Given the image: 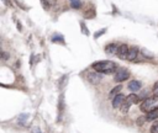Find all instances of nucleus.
I'll return each mask as SVG.
<instances>
[{"mask_svg":"<svg viewBox=\"0 0 158 133\" xmlns=\"http://www.w3.org/2000/svg\"><path fill=\"white\" fill-rule=\"evenodd\" d=\"M93 69H95L98 73H102V74H112L116 71L117 65L116 63H114L112 60H100V62H95L93 65Z\"/></svg>","mask_w":158,"mask_h":133,"instance_id":"nucleus-1","label":"nucleus"},{"mask_svg":"<svg viewBox=\"0 0 158 133\" xmlns=\"http://www.w3.org/2000/svg\"><path fill=\"white\" fill-rule=\"evenodd\" d=\"M139 108H141L142 112H146V113L152 112L154 110H158V97L154 96V97H147V99H144L142 101Z\"/></svg>","mask_w":158,"mask_h":133,"instance_id":"nucleus-2","label":"nucleus"},{"mask_svg":"<svg viewBox=\"0 0 158 133\" xmlns=\"http://www.w3.org/2000/svg\"><path fill=\"white\" fill-rule=\"evenodd\" d=\"M128 76H130V71H128L127 69H125V68H120V69L115 73L114 79H115V81L121 83V81L127 80V79H128Z\"/></svg>","mask_w":158,"mask_h":133,"instance_id":"nucleus-3","label":"nucleus"},{"mask_svg":"<svg viewBox=\"0 0 158 133\" xmlns=\"http://www.w3.org/2000/svg\"><path fill=\"white\" fill-rule=\"evenodd\" d=\"M128 49H130V47H128V46H126V44H120V47H118V50H117V54H116V55H117L120 59H126V60H127Z\"/></svg>","mask_w":158,"mask_h":133,"instance_id":"nucleus-4","label":"nucleus"},{"mask_svg":"<svg viewBox=\"0 0 158 133\" xmlns=\"http://www.w3.org/2000/svg\"><path fill=\"white\" fill-rule=\"evenodd\" d=\"M118 47H120L118 43H111V44L106 46L105 52H106V54H109V55H116V54H117V50H118Z\"/></svg>","mask_w":158,"mask_h":133,"instance_id":"nucleus-5","label":"nucleus"},{"mask_svg":"<svg viewBox=\"0 0 158 133\" xmlns=\"http://www.w3.org/2000/svg\"><path fill=\"white\" fill-rule=\"evenodd\" d=\"M125 100H126V97H125L122 94H118V95L115 96L114 100H112V107H114V108H118V107H121L122 103L125 102Z\"/></svg>","mask_w":158,"mask_h":133,"instance_id":"nucleus-6","label":"nucleus"},{"mask_svg":"<svg viewBox=\"0 0 158 133\" xmlns=\"http://www.w3.org/2000/svg\"><path fill=\"white\" fill-rule=\"evenodd\" d=\"M88 80H89V83L96 85L101 81V75L99 73H89L88 74Z\"/></svg>","mask_w":158,"mask_h":133,"instance_id":"nucleus-7","label":"nucleus"},{"mask_svg":"<svg viewBox=\"0 0 158 133\" xmlns=\"http://www.w3.org/2000/svg\"><path fill=\"white\" fill-rule=\"evenodd\" d=\"M137 55H138V48L137 47H130L128 54H127V60L133 62V60H136Z\"/></svg>","mask_w":158,"mask_h":133,"instance_id":"nucleus-8","label":"nucleus"},{"mask_svg":"<svg viewBox=\"0 0 158 133\" xmlns=\"http://www.w3.org/2000/svg\"><path fill=\"white\" fill-rule=\"evenodd\" d=\"M141 81H138V80H132V81H130L128 83V89L131 90V91H133V92H136V91H138L139 89H141Z\"/></svg>","mask_w":158,"mask_h":133,"instance_id":"nucleus-9","label":"nucleus"},{"mask_svg":"<svg viewBox=\"0 0 158 133\" xmlns=\"http://www.w3.org/2000/svg\"><path fill=\"white\" fill-rule=\"evenodd\" d=\"M126 100L131 103V105H135V103H138L139 101H141V99H139V96H137L136 94H130L127 97H126Z\"/></svg>","mask_w":158,"mask_h":133,"instance_id":"nucleus-10","label":"nucleus"},{"mask_svg":"<svg viewBox=\"0 0 158 133\" xmlns=\"http://www.w3.org/2000/svg\"><path fill=\"white\" fill-rule=\"evenodd\" d=\"M146 117H147V121H148V119H151V121L157 119V118H158V110H154V111H152V112H148V113L146 115Z\"/></svg>","mask_w":158,"mask_h":133,"instance_id":"nucleus-11","label":"nucleus"},{"mask_svg":"<svg viewBox=\"0 0 158 133\" xmlns=\"http://www.w3.org/2000/svg\"><path fill=\"white\" fill-rule=\"evenodd\" d=\"M130 107H131V103H130L127 100H125V102L122 103V106L120 107V110H121V112H122V113H127V112H128V110H130Z\"/></svg>","mask_w":158,"mask_h":133,"instance_id":"nucleus-12","label":"nucleus"},{"mask_svg":"<svg viewBox=\"0 0 158 133\" xmlns=\"http://www.w3.org/2000/svg\"><path fill=\"white\" fill-rule=\"evenodd\" d=\"M120 91H121V85H117V86H115V87L111 90V92H110V96H117Z\"/></svg>","mask_w":158,"mask_h":133,"instance_id":"nucleus-13","label":"nucleus"},{"mask_svg":"<svg viewBox=\"0 0 158 133\" xmlns=\"http://www.w3.org/2000/svg\"><path fill=\"white\" fill-rule=\"evenodd\" d=\"M69 1H70L72 7H74V9H78V7H80V6H81L80 0H69Z\"/></svg>","mask_w":158,"mask_h":133,"instance_id":"nucleus-14","label":"nucleus"},{"mask_svg":"<svg viewBox=\"0 0 158 133\" xmlns=\"http://www.w3.org/2000/svg\"><path fill=\"white\" fill-rule=\"evenodd\" d=\"M151 133H158V121L153 122V124L151 126V129H149Z\"/></svg>","mask_w":158,"mask_h":133,"instance_id":"nucleus-15","label":"nucleus"},{"mask_svg":"<svg viewBox=\"0 0 158 133\" xmlns=\"http://www.w3.org/2000/svg\"><path fill=\"white\" fill-rule=\"evenodd\" d=\"M67 80H68V76H67V75H63L62 79L59 80V87H63V86L65 85V81H67Z\"/></svg>","mask_w":158,"mask_h":133,"instance_id":"nucleus-16","label":"nucleus"},{"mask_svg":"<svg viewBox=\"0 0 158 133\" xmlns=\"http://www.w3.org/2000/svg\"><path fill=\"white\" fill-rule=\"evenodd\" d=\"M144 121H147V117H146V116L139 117V118L137 119V122H136V123H137V126H142V124L144 123Z\"/></svg>","mask_w":158,"mask_h":133,"instance_id":"nucleus-17","label":"nucleus"},{"mask_svg":"<svg viewBox=\"0 0 158 133\" xmlns=\"http://www.w3.org/2000/svg\"><path fill=\"white\" fill-rule=\"evenodd\" d=\"M153 94H154V96H157L158 97V81L154 84V86H153Z\"/></svg>","mask_w":158,"mask_h":133,"instance_id":"nucleus-18","label":"nucleus"},{"mask_svg":"<svg viewBox=\"0 0 158 133\" xmlns=\"http://www.w3.org/2000/svg\"><path fill=\"white\" fill-rule=\"evenodd\" d=\"M31 132H32V133H42V132H41V129H40L38 127H32Z\"/></svg>","mask_w":158,"mask_h":133,"instance_id":"nucleus-19","label":"nucleus"},{"mask_svg":"<svg viewBox=\"0 0 158 133\" xmlns=\"http://www.w3.org/2000/svg\"><path fill=\"white\" fill-rule=\"evenodd\" d=\"M142 52H143V54H144L146 57H148V58H153V55H152V54H149V52H147L146 49H142Z\"/></svg>","mask_w":158,"mask_h":133,"instance_id":"nucleus-20","label":"nucleus"},{"mask_svg":"<svg viewBox=\"0 0 158 133\" xmlns=\"http://www.w3.org/2000/svg\"><path fill=\"white\" fill-rule=\"evenodd\" d=\"M41 2L43 4V6H44V9H48V2H47V0H41Z\"/></svg>","mask_w":158,"mask_h":133,"instance_id":"nucleus-21","label":"nucleus"},{"mask_svg":"<svg viewBox=\"0 0 158 133\" xmlns=\"http://www.w3.org/2000/svg\"><path fill=\"white\" fill-rule=\"evenodd\" d=\"M104 32H105V28H104V30H101V31H99V32H98V33L95 34V38H96V37H99V36H101V34H102Z\"/></svg>","mask_w":158,"mask_h":133,"instance_id":"nucleus-22","label":"nucleus"}]
</instances>
